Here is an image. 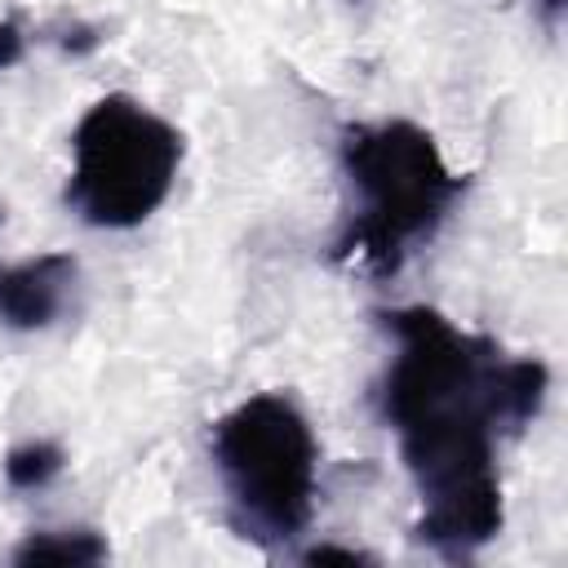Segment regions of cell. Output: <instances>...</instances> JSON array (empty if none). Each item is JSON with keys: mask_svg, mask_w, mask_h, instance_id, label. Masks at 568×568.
Returning a JSON list of instances; mask_svg holds the SVG:
<instances>
[{"mask_svg": "<svg viewBox=\"0 0 568 568\" xmlns=\"http://www.w3.org/2000/svg\"><path fill=\"white\" fill-rule=\"evenodd\" d=\"M22 49H27V40H22V27L18 22H0V71L4 67H13L18 58H22Z\"/></svg>", "mask_w": 568, "mask_h": 568, "instance_id": "obj_8", "label": "cell"}, {"mask_svg": "<svg viewBox=\"0 0 568 568\" xmlns=\"http://www.w3.org/2000/svg\"><path fill=\"white\" fill-rule=\"evenodd\" d=\"M213 466L231 497L235 528L257 546H288L315 515L320 444L306 413L280 395H253L213 426Z\"/></svg>", "mask_w": 568, "mask_h": 568, "instance_id": "obj_3", "label": "cell"}, {"mask_svg": "<svg viewBox=\"0 0 568 568\" xmlns=\"http://www.w3.org/2000/svg\"><path fill=\"white\" fill-rule=\"evenodd\" d=\"M182 133L129 93L98 98L71 133L67 204L102 231L142 226L173 191Z\"/></svg>", "mask_w": 568, "mask_h": 568, "instance_id": "obj_4", "label": "cell"}, {"mask_svg": "<svg viewBox=\"0 0 568 568\" xmlns=\"http://www.w3.org/2000/svg\"><path fill=\"white\" fill-rule=\"evenodd\" d=\"M106 541L93 528H40L18 550L13 564H102Z\"/></svg>", "mask_w": 568, "mask_h": 568, "instance_id": "obj_6", "label": "cell"}, {"mask_svg": "<svg viewBox=\"0 0 568 568\" xmlns=\"http://www.w3.org/2000/svg\"><path fill=\"white\" fill-rule=\"evenodd\" d=\"M342 169L359 209L333 244V257L364 275H395L408 253L444 226L466 186V178L444 164L435 138L408 120L346 129Z\"/></svg>", "mask_w": 568, "mask_h": 568, "instance_id": "obj_2", "label": "cell"}, {"mask_svg": "<svg viewBox=\"0 0 568 568\" xmlns=\"http://www.w3.org/2000/svg\"><path fill=\"white\" fill-rule=\"evenodd\" d=\"M395 359L382 382V417L399 435L422 493L417 537L444 559H470L501 532L497 479V364L488 337L462 333L430 306L386 311Z\"/></svg>", "mask_w": 568, "mask_h": 568, "instance_id": "obj_1", "label": "cell"}, {"mask_svg": "<svg viewBox=\"0 0 568 568\" xmlns=\"http://www.w3.org/2000/svg\"><path fill=\"white\" fill-rule=\"evenodd\" d=\"M306 559L311 564H364L368 555H359V550H351V546H315V550H306Z\"/></svg>", "mask_w": 568, "mask_h": 568, "instance_id": "obj_9", "label": "cell"}, {"mask_svg": "<svg viewBox=\"0 0 568 568\" xmlns=\"http://www.w3.org/2000/svg\"><path fill=\"white\" fill-rule=\"evenodd\" d=\"M62 448L58 444H49V439H27V444H18L9 457H4V479L13 484V488H44L58 470H62Z\"/></svg>", "mask_w": 568, "mask_h": 568, "instance_id": "obj_7", "label": "cell"}, {"mask_svg": "<svg viewBox=\"0 0 568 568\" xmlns=\"http://www.w3.org/2000/svg\"><path fill=\"white\" fill-rule=\"evenodd\" d=\"M75 257L71 253H40L13 266H0V320L9 328H49L75 288Z\"/></svg>", "mask_w": 568, "mask_h": 568, "instance_id": "obj_5", "label": "cell"}]
</instances>
